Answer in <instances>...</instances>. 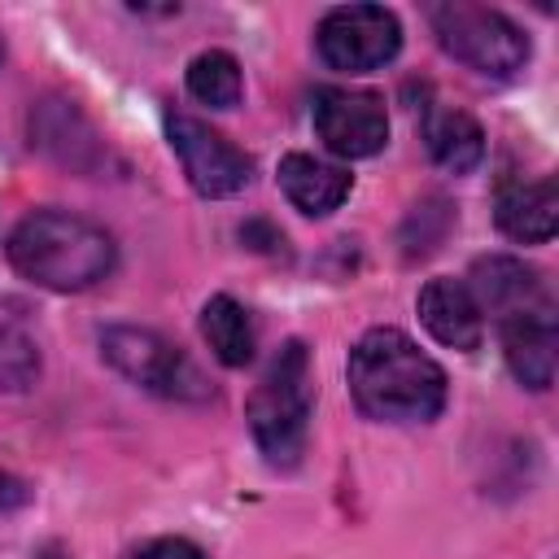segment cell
<instances>
[{
	"instance_id": "1",
	"label": "cell",
	"mask_w": 559,
	"mask_h": 559,
	"mask_svg": "<svg viewBox=\"0 0 559 559\" xmlns=\"http://www.w3.org/2000/svg\"><path fill=\"white\" fill-rule=\"evenodd\" d=\"M349 393L367 419L428 424L445 406V371L397 328H371L349 349Z\"/></svg>"
},
{
	"instance_id": "2",
	"label": "cell",
	"mask_w": 559,
	"mask_h": 559,
	"mask_svg": "<svg viewBox=\"0 0 559 559\" xmlns=\"http://www.w3.org/2000/svg\"><path fill=\"white\" fill-rule=\"evenodd\" d=\"M9 262L17 275H26L39 288L52 293H83L100 284L114 262L118 245L114 236L70 210H35L26 214L9 236Z\"/></svg>"
},
{
	"instance_id": "3",
	"label": "cell",
	"mask_w": 559,
	"mask_h": 559,
	"mask_svg": "<svg viewBox=\"0 0 559 559\" xmlns=\"http://www.w3.org/2000/svg\"><path fill=\"white\" fill-rule=\"evenodd\" d=\"M249 428L271 467H297L310 432V349L288 341L249 393Z\"/></svg>"
},
{
	"instance_id": "4",
	"label": "cell",
	"mask_w": 559,
	"mask_h": 559,
	"mask_svg": "<svg viewBox=\"0 0 559 559\" xmlns=\"http://www.w3.org/2000/svg\"><path fill=\"white\" fill-rule=\"evenodd\" d=\"M432 31L437 44L463 61L467 70L485 74V79H511L515 70H524L528 61V35L498 9L489 4H472V0H450L432 9Z\"/></svg>"
},
{
	"instance_id": "5",
	"label": "cell",
	"mask_w": 559,
	"mask_h": 559,
	"mask_svg": "<svg viewBox=\"0 0 559 559\" xmlns=\"http://www.w3.org/2000/svg\"><path fill=\"white\" fill-rule=\"evenodd\" d=\"M100 354L118 376H127L131 384H140L148 393H162V397H205L210 393V384L201 380L192 358L153 328H105Z\"/></svg>"
},
{
	"instance_id": "6",
	"label": "cell",
	"mask_w": 559,
	"mask_h": 559,
	"mask_svg": "<svg viewBox=\"0 0 559 559\" xmlns=\"http://www.w3.org/2000/svg\"><path fill=\"white\" fill-rule=\"evenodd\" d=\"M314 44H319V57L332 70L367 74V70H380L397 57L402 22L384 4H341V9L323 13V22L314 31Z\"/></svg>"
},
{
	"instance_id": "7",
	"label": "cell",
	"mask_w": 559,
	"mask_h": 559,
	"mask_svg": "<svg viewBox=\"0 0 559 559\" xmlns=\"http://www.w3.org/2000/svg\"><path fill=\"white\" fill-rule=\"evenodd\" d=\"M166 140L179 153L183 175L201 197H214V201L236 197L253 175V162L245 157V148H236L223 131H214L210 122H201L183 109L166 114Z\"/></svg>"
},
{
	"instance_id": "8",
	"label": "cell",
	"mask_w": 559,
	"mask_h": 559,
	"mask_svg": "<svg viewBox=\"0 0 559 559\" xmlns=\"http://www.w3.org/2000/svg\"><path fill=\"white\" fill-rule=\"evenodd\" d=\"M314 131L319 140L345 157H376L389 144V114H384V96L362 92V87H319L314 92Z\"/></svg>"
},
{
	"instance_id": "9",
	"label": "cell",
	"mask_w": 559,
	"mask_h": 559,
	"mask_svg": "<svg viewBox=\"0 0 559 559\" xmlns=\"http://www.w3.org/2000/svg\"><path fill=\"white\" fill-rule=\"evenodd\" d=\"M480 306V314H493L498 323L507 319H520V314H542V310H555L550 306V288L542 280L537 266L520 262V258H507V253H489V258H476L472 262V275L463 280Z\"/></svg>"
},
{
	"instance_id": "10",
	"label": "cell",
	"mask_w": 559,
	"mask_h": 559,
	"mask_svg": "<svg viewBox=\"0 0 559 559\" xmlns=\"http://www.w3.org/2000/svg\"><path fill=\"white\" fill-rule=\"evenodd\" d=\"M419 319L441 345L463 349V354L476 349L485 336V314H480L472 288L454 275H437L419 288Z\"/></svg>"
},
{
	"instance_id": "11",
	"label": "cell",
	"mask_w": 559,
	"mask_h": 559,
	"mask_svg": "<svg viewBox=\"0 0 559 559\" xmlns=\"http://www.w3.org/2000/svg\"><path fill=\"white\" fill-rule=\"evenodd\" d=\"M502 354L511 376L524 389H550L555 384V362H559V332H555V310L542 314H520L502 323Z\"/></svg>"
},
{
	"instance_id": "12",
	"label": "cell",
	"mask_w": 559,
	"mask_h": 559,
	"mask_svg": "<svg viewBox=\"0 0 559 559\" xmlns=\"http://www.w3.org/2000/svg\"><path fill=\"white\" fill-rule=\"evenodd\" d=\"M493 218L498 227L520 240V245H546L559 227V192H555V179L542 175V179H515V183H502L498 192V205H493Z\"/></svg>"
},
{
	"instance_id": "13",
	"label": "cell",
	"mask_w": 559,
	"mask_h": 559,
	"mask_svg": "<svg viewBox=\"0 0 559 559\" xmlns=\"http://www.w3.org/2000/svg\"><path fill=\"white\" fill-rule=\"evenodd\" d=\"M280 188H284V197L301 210V214H310V218H323V214H332L345 197H349V188H354V175L345 170V166H332V162H323V157H310V153H288L284 162H280Z\"/></svg>"
},
{
	"instance_id": "14",
	"label": "cell",
	"mask_w": 559,
	"mask_h": 559,
	"mask_svg": "<svg viewBox=\"0 0 559 559\" xmlns=\"http://www.w3.org/2000/svg\"><path fill=\"white\" fill-rule=\"evenodd\" d=\"M31 135H35V144L48 157H57L66 166H79V170H87L100 157V140H96L92 122L74 109V100H44V105H35Z\"/></svg>"
},
{
	"instance_id": "15",
	"label": "cell",
	"mask_w": 559,
	"mask_h": 559,
	"mask_svg": "<svg viewBox=\"0 0 559 559\" xmlns=\"http://www.w3.org/2000/svg\"><path fill=\"white\" fill-rule=\"evenodd\" d=\"M424 144L432 162L450 175H467L485 157V131L463 109H428L424 114Z\"/></svg>"
},
{
	"instance_id": "16",
	"label": "cell",
	"mask_w": 559,
	"mask_h": 559,
	"mask_svg": "<svg viewBox=\"0 0 559 559\" xmlns=\"http://www.w3.org/2000/svg\"><path fill=\"white\" fill-rule=\"evenodd\" d=\"M201 336L210 341V349H214V358L223 367H245L253 358V319L227 293H218V297L205 301V310H201Z\"/></svg>"
},
{
	"instance_id": "17",
	"label": "cell",
	"mask_w": 559,
	"mask_h": 559,
	"mask_svg": "<svg viewBox=\"0 0 559 559\" xmlns=\"http://www.w3.org/2000/svg\"><path fill=\"white\" fill-rule=\"evenodd\" d=\"M188 92L210 105V109H231L240 105V92H245V79H240V61L223 48H210V52H197L188 61Z\"/></svg>"
},
{
	"instance_id": "18",
	"label": "cell",
	"mask_w": 559,
	"mask_h": 559,
	"mask_svg": "<svg viewBox=\"0 0 559 559\" xmlns=\"http://www.w3.org/2000/svg\"><path fill=\"white\" fill-rule=\"evenodd\" d=\"M39 380V345L13 328L0 323V393H22Z\"/></svg>"
},
{
	"instance_id": "19",
	"label": "cell",
	"mask_w": 559,
	"mask_h": 559,
	"mask_svg": "<svg viewBox=\"0 0 559 559\" xmlns=\"http://www.w3.org/2000/svg\"><path fill=\"white\" fill-rule=\"evenodd\" d=\"M127 559H205L188 537H153L144 546H135Z\"/></svg>"
},
{
	"instance_id": "20",
	"label": "cell",
	"mask_w": 559,
	"mask_h": 559,
	"mask_svg": "<svg viewBox=\"0 0 559 559\" xmlns=\"http://www.w3.org/2000/svg\"><path fill=\"white\" fill-rule=\"evenodd\" d=\"M0 61H4V39H0Z\"/></svg>"
}]
</instances>
